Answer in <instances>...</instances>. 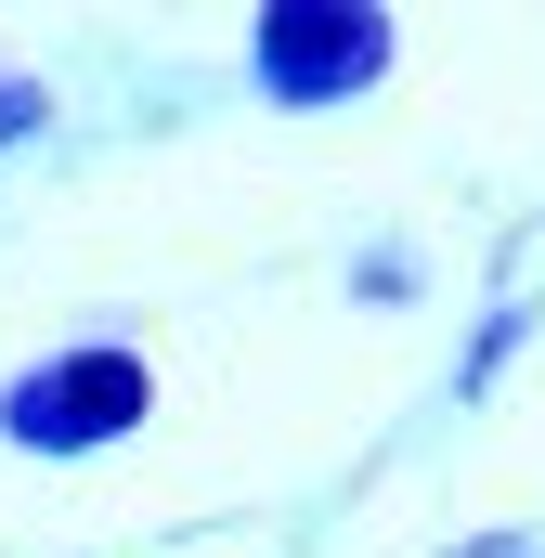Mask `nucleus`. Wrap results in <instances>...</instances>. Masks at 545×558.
<instances>
[{
  "instance_id": "nucleus-5",
  "label": "nucleus",
  "mask_w": 545,
  "mask_h": 558,
  "mask_svg": "<svg viewBox=\"0 0 545 558\" xmlns=\"http://www.w3.org/2000/svg\"><path fill=\"white\" fill-rule=\"evenodd\" d=\"M351 299H415V247H364L351 260Z\"/></svg>"
},
{
  "instance_id": "nucleus-4",
  "label": "nucleus",
  "mask_w": 545,
  "mask_h": 558,
  "mask_svg": "<svg viewBox=\"0 0 545 558\" xmlns=\"http://www.w3.org/2000/svg\"><path fill=\"white\" fill-rule=\"evenodd\" d=\"M39 131H52V92H39L26 65H0V156H13V143H39Z\"/></svg>"
},
{
  "instance_id": "nucleus-2",
  "label": "nucleus",
  "mask_w": 545,
  "mask_h": 558,
  "mask_svg": "<svg viewBox=\"0 0 545 558\" xmlns=\"http://www.w3.org/2000/svg\"><path fill=\"white\" fill-rule=\"evenodd\" d=\"M143 416H156V364L131 338H65V351H39L0 390V441L13 454H118Z\"/></svg>"
},
{
  "instance_id": "nucleus-1",
  "label": "nucleus",
  "mask_w": 545,
  "mask_h": 558,
  "mask_svg": "<svg viewBox=\"0 0 545 558\" xmlns=\"http://www.w3.org/2000/svg\"><path fill=\"white\" fill-rule=\"evenodd\" d=\"M390 65H403V26L377 0H261V26H247V78H261V105H286V118H338Z\"/></svg>"
},
{
  "instance_id": "nucleus-3",
  "label": "nucleus",
  "mask_w": 545,
  "mask_h": 558,
  "mask_svg": "<svg viewBox=\"0 0 545 558\" xmlns=\"http://www.w3.org/2000/svg\"><path fill=\"white\" fill-rule=\"evenodd\" d=\"M520 338H533V312H494V325H481V338L455 351V403H481V390H494V377L520 364Z\"/></svg>"
}]
</instances>
